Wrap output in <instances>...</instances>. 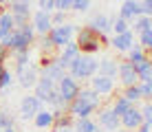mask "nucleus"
<instances>
[{"mask_svg": "<svg viewBox=\"0 0 152 132\" xmlns=\"http://www.w3.org/2000/svg\"><path fill=\"white\" fill-rule=\"evenodd\" d=\"M60 132H75V130H73V125H69V128H64V130H60Z\"/></svg>", "mask_w": 152, "mask_h": 132, "instance_id": "nucleus-46", "label": "nucleus"}, {"mask_svg": "<svg viewBox=\"0 0 152 132\" xmlns=\"http://www.w3.org/2000/svg\"><path fill=\"white\" fill-rule=\"evenodd\" d=\"M27 2H29V4H31V0H27Z\"/></svg>", "mask_w": 152, "mask_h": 132, "instance_id": "nucleus-52", "label": "nucleus"}, {"mask_svg": "<svg viewBox=\"0 0 152 132\" xmlns=\"http://www.w3.org/2000/svg\"><path fill=\"white\" fill-rule=\"evenodd\" d=\"M108 46L115 49L117 53H128L134 46V33L132 31H126V33H119V35H110Z\"/></svg>", "mask_w": 152, "mask_h": 132, "instance_id": "nucleus-17", "label": "nucleus"}, {"mask_svg": "<svg viewBox=\"0 0 152 132\" xmlns=\"http://www.w3.org/2000/svg\"><path fill=\"white\" fill-rule=\"evenodd\" d=\"M7 57H9V51L4 49L2 44H0V66H4V62H7Z\"/></svg>", "mask_w": 152, "mask_h": 132, "instance_id": "nucleus-44", "label": "nucleus"}, {"mask_svg": "<svg viewBox=\"0 0 152 132\" xmlns=\"http://www.w3.org/2000/svg\"><path fill=\"white\" fill-rule=\"evenodd\" d=\"M53 93H55V82H51V79L40 75L38 82H35V86H33V95L40 99L42 104H49V99H51Z\"/></svg>", "mask_w": 152, "mask_h": 132, "instance_id": "nucleus-18", "label": "nucleus"}, {"mask_svg": "<svg viewBox=\"0 0 152 132\" xmlns=\"http://www.w3.org/2000/svg\"><path fill=\"white\" fill-rule=\"evenodd\" d=\"M121 95L126 99H128L132 106H139L141 104V90H139V84H134V86H126L124 90H121Z\"/></svg>", "mask_w": 152, "mask_h": 132, "instance_id": "nucleus-28", "label": "nucleus"}, {"mask_svg": "<svg viewBox=\"0 0 152 132\" xmlns=\"http://www.w3.org/2000/svg\"><path fill=\"white\" fill-rule=\"evenodd\" d=\"M31 121H33V125H35L38 130H53L55 117H53V112H51V108H42Z\"/></svg>", "mask_w": 152, "mask_h": 132, "instance_id": "nucleus-19", "label": "nucleus"}, {"mask_svg": "<svg viewBox=\"0 0 152 132\" xmlns=\"http://www.w3.org/2000/svg\"><path fill=\"white\" fill-rule=\"evenodd\" d=\"M110 108L115 110V114H117V117H121V114H124L128 108H132V104H130L128 99H126L124 95L119 93V95H115V97H113V101H110Z\"/></svg>", "mask_w": 152, "mask_h": 132, "instance_id": "nucleus-26", "label": "nucleus"}, {"mask_svg": "<svg viewBox=\"0 0 152 132\" xmlns=\"http://www.w3.org/2000/svg\"><path fill=\"white\" fill-rule=\"evenodd\" d=\"M75 31H77V26L73 24V22H64V24H60V26H51L49 38L55 44V49H62L64 44H69V42L75 38Z\"/></svg>", "mask_w": 152, "mask_h": 132, "instance_id": "nucleus-3", "label": "nucleus"}, {"mask_svg": "<svg viewBox=\"0 0 152 132\" xmlns=\"http://www.w3.org/2000/svg\"><path fill=\"white\" fill-rule=\"evenodd\" d=\"M117 64L119 62L115 57H102L97 62V75H106V77H117Z\"/></svg>", "mask_w": 152, "mask_h": 132, "instance_id": "nucleus-21", "label": "nucleus"}, {"mask_svg": "<svg viewBox=\"0 0 152 132\" xmlns=\"http://www.w3.org/2000/svg\"><path fill=\"white\" fill-rule=\"evenodd\" d=\"M9 2H11V0H9Z\"/></svg>", "mask_w": 152, "mask_h": 132, "instance_id": "nucleus-53", "label": "nucleus"}, {"mask_svg": "<svg viewBox=\"0 0 152 132\" xmlns=\"http://www.w3.org/2000/svg\"><path fill=\"white\" fill-rule=\"evenodd\" d=\"M13 29H15V22H13L11 13L7 11V7H0V40Z\"/></svg>", "mask_w": 152, "mask_h": 132, "instance_id": "nucleus-24", "label": "nucleus"}, {"mask_svg": "<svg viewBox=\"0 0 152 132\" xmlns=\"http://www.w3.org/2000/svg\"><path fill=\"white\" fill-rule=\"evenodd\" d=\"M0 132H2V130H0Z\"/></svg>", "mask_w": 152, "mask_h": 132, "instance_id": "nucleus-54", "label": "nucleus"}, {"mask_svg": "<svg viewBox=\"0 0 152 132\" xmlns=\"http://www.w3.org/2000/svg\"><path fill=\"white\" fill-rule=\"evenodd\" d=\"M139 112H141L143 123L152 125V104H150V101H141V104H139Z\"/></svg>", "mask_w": 152, "mask_h": 132, "instance_id": "nucleus-35", "label": "nucleus"}, {"mask_svg": "<svg viewBox=\"0 0 152 132\" xmlns=\"http://www.w3.org/2000/svg\"><path fill=\"white\" fill-rule=\"evenodd\" d=\"M42 108H44V104H42L35 95H24V97L20 99V119L31 121Z\"/></svg>", "mask_w": 152, "mask_h": 132, "instance_id": "nucleus-9", "label": "nucleus"}, {"mask_svg": "<svg viewBox=\"0 0 152 132\" xmlns=\"http://www.w3.org/2000/svg\"><path fill=\"white\" fill-rule=\"evenodd\" d=\"M80 88H82V86H80V82H77V79H73L69 73H66V75L55 84V90H57V95H60V99H62L64 104H71L73 99L77 97Z\"/></svg>", "mask_w": 152, "mask_h": 132, "instance_id": "nucleus-4", "label": "nucleus"}, {"mask_svg": "<svg viewBox=\"0 0 152 132\" xmlns=\"http://www.w3.org/2000/svg\"><path fill=\"white\" fill-rule=\"evenodd\" d=\"M95 132H102V128H97V130H95Z\"/></svg>", "mask_w": 152, "mask_h": 132, "instance_id": "nucleus-50", "label": "nucleus"}, {"mask_svg": "<svg viewBox=\"0 0 152 132\" xmlns=\"http://www.w3.org/2000/svg\"><path fill=\"white\" fill-rule=\"evenodd\" d=\"M69 75L73 79H77V82H88L93 75H97V60L93 55H77L75 60L69 64Z\"/></svg>", "mask_w": 152, "mask_h": 132, "instance_id": "nucleus-1", "label": "nucleus"}, {"mask_svg": "<svg viewBox=\"0 0 152 132\" xmlns=\"http://www.w3.org/2000/svg\"><path fill=\"white\" fill-rule=\"evenodd\" d=\"M11 55H13V62H15V71H20V68H24V66L31 64V49H29V51L11 53Z\"/></svg>", "mask_w": 152, "mask_h": 132, "instance_id": "nucleus-29", "label": "nucleus"}, {"mask_svg": "<svg viewBox=\"0 0 152 132\" xmlns=\"http://www.w3.org/2000/svg\"><path fill=\"white\" fill-rule=\"evenodd\" d=\"M137 15H141L139 0H124V2H121V9H119V18H124L126 22H132Z\"/></svg>", "mask_w": 152, "mask_h": 132, "instance_id": "nucleus-20", "label": "nucleus"}, {"mask_svg": "<svg viewBox=\"0 0 152 132\" xmlns=\"http://www.w3.org/2000/svg\"><path fill=\"white\" fill-rule=\"evenodd\" d=\"M38 77H40V68H38V64H33V62H31L29 66H24V68H20V71L13 73V79H18V86L24 88V90H31V88L35 86V82H38Z\"/></svg>", "mask_w": 152, "mask_h": 132, "instance_id": "nucleus-7", "label": "nucleus"}, {"mask_svg": "<svg viewBox=\"0 0 152 132\" xmlns=\"http://www.w3.org/2000/svg\"><path fill=\"white\" fill-rule=\"evenodd\" d=\"M117 77L119 82H121V86H134V84H139L137 79V71H134V64H130L128 60H119L117 64Z\"/></svg>", "mask_w": 152, "mask_h": 132, "instance_id": "nucleus-13", "label": "nucleus"}, {"mask_svg": "<svg viewBox=\"0 0 152 132\" xmlns=\"http://www.w3.org/2000/svg\"><path fill=\"white\" fill-rule=\"evenodd\" d=\"M35 44H38V49H40V53H42V57H55V55H57V51H60V49H55V44L51 42L49 33H46V35H38Z\"/></svg>", "mask_w": 152, "mask_h": 132, "instance_id": "nucleus-22", "label": "nucleus"}, {"mask_svg": "<svg viewBox=\"0 0 152 132\" xmlns=\"http://www.w3.org/2000/svg\"><path fill=\"white\" fill-rule=\"evenodd\" d=\"M15 29L20 31V33L27 38L31 44H35V40H38V35H35V31H33V26H31V22H24V24H18Z\"/></svg>", "mask_w": 152, "mask_h": 132, "instance_id": "nucleus-34", "label": "nucleus"}, {"mask_svg": "<svg viewBox=\"0 0 152 132\" xmlns=\"http://www.w3.org/2000/svg\"><path fill=\"white\" fill-rule=\"evenodd\" d=\"M115 132H128V130H124V128H117V130H115Z\"/></svg>", "mask_w": 152, "mask_h": 132, "instance_id": "nucleus-48", "label": "nucleus"}, {"mask_svg": "<svg viewBox=\"0 0 152 132\" xmlns=\"http://www.w3.org/2000/svg\"><path fill=\"white\" fill-rule=\"evenodd\" d=\"M141 123H143V119H141L139 106H132V108H128V110L121 114V117H119V125H121L124 130H128V132H134Z\"/></svg>", "mask_w": 152, "mask_h": 132, "instance_id": "nucleus-15", "label": "nucleus"}, {"mask_svg": "<svg viewBox=\"0 0 152 132\" xmlns=\"http://www.w3.org/2000/svg\"><path fill=\"white\" fill-rule=\"evenodd\" d=\"M139 9H141V15L152 18V0H139Z\"/></svg>", "mask_w": 152, "mask_h": 132, "instance_id": "nucleus-42", "label": "nucleus"}, {"mask_svg": "<svg viewBox=\"0 0 152 132\" xmlns=\"http://www.w3.org/2000/svg\"><path fill=\"white\" fill-rule=\"evenodd\" d=\"M2 132H20V130H15V128H4Z\"/></svg>", "mask_w": 152, "mask_h": 132, "instance_id": "nucleus-47", "label": "nucleus"}, {"mask_svg": "<svg viewBox=\"0 0 152 132\" xmlns=\"http://www.w3.org/2000/svg\"><path fill=\"white\" fill-rule=\"evenodd\" d=\"M7 7H9L7 11L11 13L15 26H18V24H24V22H29V20H31V4L27 2V0H11Z\"/></svg>", "mask_w": 152, "mask_h": 132, "instance_id": "nucleus-10", "label": "nucleus"}, {"mask_svg": "<svg viewBox=\"0 0 152 132\" xmlns=\"http://www.w3.org/2000/svg\"><path fill=\"white\" fill-rule=\"evenodd\" d=\"M2 71H4V66H0V75H2Z\"/></svg>", "mask_w": 152, "mask_h": 132, "instance_id": "nucleus-49", "label": "nucleus"}, {"mask_svg": "<svg viewBox=\"0 0 152 132\" xmlns=\"http://www.w3.org/2000/svg\"><path fill=\"white\" fill-rule=\"evenodd\" d=\"M148 29H152V18H148V15H137L130 22V31L132 33H141V31H148Z\"/></svg>", "mask_w": 152, "mask_h": 132, "instance_id": "nucleus-27", "label": "nucleus"}, {"mask_svg": "<svg viewBox=\"0 0 152 132\" xmlns=\"http://www.w3.org/2000/svg\"><path fill=\"white\" fill-rule=\"evenodd\" d=\"M0 44H2L4 49L9 51V55H11V53H18V51H29L31 46H33V44H31V42H29L27 38H24L22 33H20L18 29L9 31V33L4 35L2 40H0Z\"/></svg>", "mask_w": 152, "mask_h": 132, "instance_id": "nucleus-5", "label": "nucleus"}, {"mask_svg": "<svg viewBox=\"0 0 152 132\" xmlns=\"http://www.w3.org/2000/svg\"><path fill=\"white\" fill-rule=\"evenodd\" d=\"M134 132H150V125H148V123H141V125H139V128L134 130Z\"/></svg>", "mask_w": 152, "mask_h": 132, "instance_id": "nucleus-45", "label": "nucleus"}, {"mask_svg": "<svg viewBox=\"0 0 152 132\" xmlns=\"http://www.w3.org/2000/svg\"><path fill=\"white\" fill-rule=\"evenodd\" d=\"M73 40L80 46L82 55H95V53H99V49H102V44H99V33L91 31L88 26H77Z\"/></svg>", "mask_w": 152, "mask_h": 132, "instance_id": "nucleus-2", "label": "nucleus"}, {"mask_svg": "<svg viewBox=\"0 0 152 132\" xmlns=\"http://www.w3.org/2000/svg\"><path fill=\"white\" fill-rule=\"evenodd\" d=\"M137 35H139L137 44H139L145 53H150V51H152V29H148V31H141V33H137Z\"/></svg>", "mask_w": 152, "mask_h": 132, "instance_id": "nucleus-33", "label": "nucleus"}, {"mask_svg": "<svg viewBox=\"0 0 152 132\" xmlns=\"http://www.w3.org/2000/svg\"><path fill=\"white\" fill-rule=\"evenodd\" d=\"M46 132H57V130H46Z\"/></svg>", "mask_w": 152, "mask_h": 132, "instance_id": "nucleus-51", "label": "nucleus"}, {"mask_svg": "<svg viewBox=\"0 0 152 132\" xmlns=\"http://www.w3.org/2000/svg\"><path fill=\"white\" fill-rule=\"evenodd\" d=\"M91 7H93V0H73L71 11H75V13H86Z\"/></svg>", "mask_w": 152, "mask_h": 132, "instance_id": "nucleus-36", "label": "nucleus"}, {"mask_svg": "<svg viewBox=\"0 0 152 132\" xmlns=\"http://www.w3.org/2000/svg\"><path fill=\"white\" fill-rule=\"evenodd\" d=\"M110 24H113V15H108V13H104V11H95L88 18V29L91 31H95V33L99 35H108L110 33Z\"/></svg>", "mask_w": 152, "mask_h": 132, "instance_id": "nucleus-11", "label": "nucleus"}, {"mask_svg": "<svg viewBox=\"0 0 152 132\" xmlns=\"http://www.w3.org/2000/svg\"><path fill=\"white\" fill-rule=\"evenodd\" d=\"M77 95H80V97H84L86 101H91L93 106H97V108L102 106V97H99V95H97L95 90H93L91 86H86V88L82 86V88H80V93H77Z\"/></svg>", "mask_w": 152, "mask_h": 132, "instance_id": "nucleus-30", "label": "nucleus"}, {"mask_svg": "<svg viewBox=\"0 0 152 132\" xmlns=\"http://www.w3.org/2000/svg\"><path fill=\"white\" fill-rule=\"evenodd\" d=\"M95 112H97V121L95 123L99 125V128H104L108 132H115L117 128H121V125H119V117L115 114V110L110 108V106H99Z\"/></svg>", "mask_w": 152, "mask_h": 132, "instance_id": "nucleus-8", "label": "nucleus"}, {"mask_svg": "<svg viewBox=\"0 0 152 132\" xmlns=\"http://www.w3.org/2000/svg\"><path fill=\"white\" fill-rule=\"evenodd\" d=\"M4 128H15V117H11L7 110L0 108V130H4Z\"/></svg>", "mask_w": 152, "mask_h": 132, "instance_id": "nucleus-37", "label": "nucleus"}, {"mask_svg": "<svg viewBox=\"0 0 152 132\" xmlns=\"http://www.w3.org/2000/svg\"><path fill=\"white\" fill-rule=\"evenodd\" d=\"M77 55H82V53H80V46L75 44V40H71L69 44H64V46L60 49V53L55 55V62L66 71V68H69V64H71L73 60H75Z\"/></svg>", "mask_w": 152, "mask_h": 132, "instance_id": "nucleus-16", "label": "nucleus"}, {"mask_svg": "<svg viewBox=\"0 0 152 132\" xmlns=\"http://www.w3.org/2000/svg\"><path fill=\"white\" fill-rule=\"evenodd\" d=\"M38 9H42V11H46V13H53L55 4H53V0H38Z\"/></svg>", "mask_w": 152, "mask_h": 132, "instance_id": "nucleus-43", "label": "nucleus"}, {"mask_svg": "<svg viewBox=\"0 0 152 132\" xmlns=\"http://www.w3.org/2000/svg\"><path fill=\"white\" fill-rule=\"evenodd\" d=\"M141 90V101H150L152 99V82H139Z\"/></svg>", "mask_w": 152, "mask_h": 132, "instance_id": "nucleus-38", "label": "nucleus"}, {"mask_svg": "<svg viewBox=\"0 0 152 132\" xmlns=\"http://www.w3.org/2000/svg\"><path fill=\"white\" fill-rule=\"evenodd\" d=\"M64 22H69L64 11H53V13H51V24H53V26H60V24H64Z\"/></svg>", "mask_w": 152, "mask_h": 132, "instance_id": "nucleus-40", "label": "nucleus"}, {"mask_svg": "<svg viewBox=\"0 0 152 132\" xmlns=\"http://www.w3.org/2000/svg\"><path fill=\"white\" fill-rule=\"evenodd\" d=\"M53 4H55V11H64V13H69V11H71L73 0H53Z\"/></svg>", "mask_w": 152, "mask_h": 132, "instance_id": "nucleus-41", "label": "nucleus"}, {"mask_svg": "<svg viewBox=\"0 0 152 132\" xmlns=\"http://www.w3.org/2000/svg\"><path fill=\"white\" fill-rule=\"evenodd\" d=\"M95 110H97V106H93L91 101H86L84 97H80L77 95L73 101L66 106V112L71 114L73 119H86V117H93L95 114Z\"/></svg>", "mask_w": 152, "mask_h": 132, "instance_id": "nucleus-6", "label": "nucleus"}, {"mask_svg": "<svg viewBox=\"0 0 152 132\" xmlns=\"http://www.w3.org/2000/svg\"><path fill=\"white\" fill-rule=\"evenodd\" d=\"M91 88L95 90L99 97H110L115 95V79L113 77H106V75H93L88 79Z\"/></svg>", "mask_w": 152, "mask_h": 132, "instance_id": "nucleus-12", "label": "nucleus"}, {"mask_svg": "<svg viewBox=\"0 0 152 132\" xmlns=\"http://www.w3.org/2000/svg\"><path fill=\"white\" fill-rule=\"evenodd\" d=\"M99 125L95 123L93 117H86V119H73V130L75 132H95Z\"/></svg>", "mask_w": 152, "mask_h": 132, "instance_id": "nucleus-25", "label": "nucleus"}, {"mask_svg": "<svg viewBox=\"0 0 152 132\" xmlns=\"http://www.w3.org/2000/svg\"><path fill=\"white\" fill-rule=\"evenodd\" d=\"M134 71H137L139 82H152V60H150V55L145 60H141L139 64H134Z\"/></svg>", "mask_w": 152, "mask_h": 132, "instance_id": "nucleus-23", "label": "nucleus"}, {"mask_svg": "<svg viewBox=\"0 0 152 132\" xmlns=\"http://www.w3.org/2000/svg\"><path fill=\"white\" fill-rule=\"evenodd\" d=\"M126 55H128V62H130V64H139L141 60H145V57H148V53H145V51L137 44V42H134V46L126 53Z\"/></svg>", "mask_w": 152, "mask_h": 132, "instance_id": "nucleus-31", "label": "nucleus"}, {"mask_svg": "<svg viewBox=\"0 0 152 132\" xmlns=\"http://www.w3.org/2000/svg\"><path fill=\"white\" fill-rule=\"evenodd\" d=\"M126 31H130V22H126V20L119 18V15H113L110 33H113V35H119V33H126Z\"/></svg>", "mask_w": 152, "mask_h": 132, "instance_id": "nucleus-32", "label": "nucleus"}, {"mask_svg": "<svg viewBox=\"0 0 152 132\" xmlns=\"http://www.w3.org/2000/svg\"><path fill=\"white\" fill-rule=\"evenodd\" d=\"M9 86H13V73L4 68L2 75H0V90H7Z\"/></svg>", "mask_w": 152, "mask_h": 132, "instance_id": "nucleus-39", "label": "nucleus"}, {"mask_svg": "<svg viewBox=\"0 0 152 132\" xmlns=\"http://www.w3.org/2000/svg\"><path fill=\"white\" fill-rule=\"evenodd\" d=\"M31 26H33V31H35V35H46L51 31V13H46V11H42V9H38V11H31Z\"/></svg>", "mask_w": 152, "mask_h": 132, "instance_id": "nucleus-14", "label": "nucleus"}]
</instances>
